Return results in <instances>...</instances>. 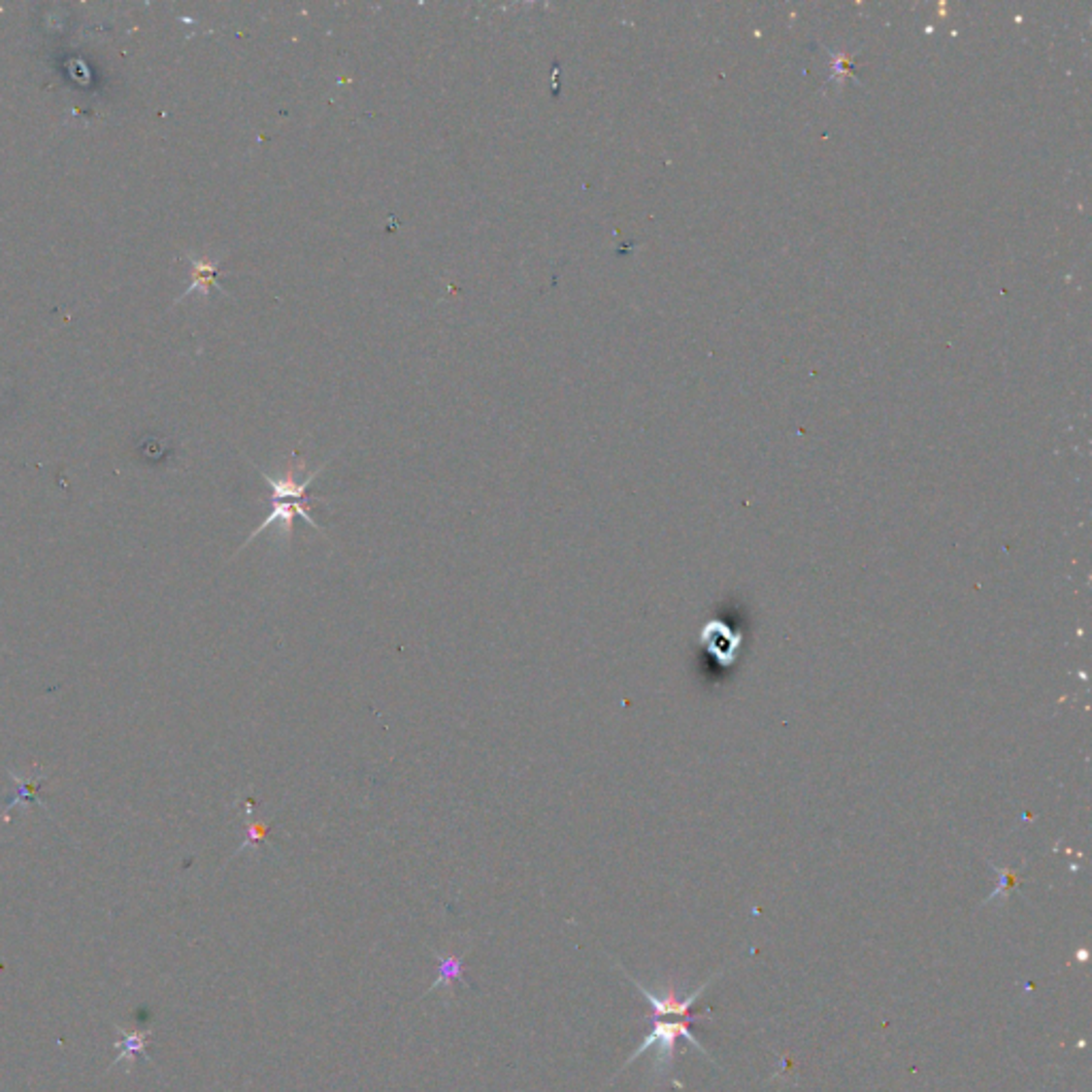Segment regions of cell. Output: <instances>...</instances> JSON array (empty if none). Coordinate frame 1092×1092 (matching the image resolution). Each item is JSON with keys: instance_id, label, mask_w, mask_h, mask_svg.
Segmentation results:
<instances>
[{"instance_id": "3957f363", "label": "cell", "mask_w": 1092, "mask_h": 1092, "mask_svg": "<svg viewBox=\"0 0 1092 1092\" xmlns=\"http://www.w3.org/2000/svg\"><path fill=\"white\" fill-rule=\"evenodd\" d=\"M192 265H194V282L190 286V290H186V295L192 293V290H201V293H208L212 286L220 288L215 284V278H218V261H199V258H192Z\"/></svg>"}, {"instance_id": "277c9868", "label": "cell", "mask_w": 1092, "mask_h": 1092, "mask_svg": "<svg viewBox=\"0 0 1092 1092\" xmlns=\"http://www.w3.org/2000/svg\"><path fill=\"white\" fill-rule=\"evenodd\" d=\"M455 979H463V962L457 956H447L445 960L440 962L438 977H436L434 983H431L429 992H434L436 988H442V986H450V983Z\"/></svg>"}, {"instance_id": "5b68a950", "label": "cell", "mask_w": 1092, "mask_h": 1092, "mask_svg": "<svg viewBox=\"0 0 1092 1092\" xmlns=\"http://www.w3.org/2000/svg\"><path fill=\"white\" fill-rule=\"evenodd\" d=\"M267 832H269V828L263 824V821H248V839L244 841V845L240 847V851L246 849V847H256L254 843L265 841Z\"/></svg>"}, {"instance_id": "7a4b0ae2", "label": "cell", "mask_w": 1092, "mask_h": 1092, "mask_svg": "<svg viewBox=\"0 0 1092 1092\" xmlns=\"http://www.w3.org/2000/svg\"><path fill=\"white\" fill-rule=\"evenodd\" d=\"M621 971H623V969H621ZM623 973H625V971H623ZM625 977H630V981L634 983V986H636L638 990H641V994L648 1001V1005H651L653 1018H659V1015H673V1013H675V1015H683V1018L689 1020V1022H694V1020L698 1018V1015H689V1009L694 1008V1003L698 1001V997H702V992H705V990L709 988V983H711L712 979H715L717 976L702 983L700 990H696L694 994H689V997H685V999H680L678 994H677V990H666V992L662 994V997H659V994H655V992H651L648 988H645L641 981L634 979V977L630 976V973H625Z\"/></svg>"}, {"instance_id": "6da1fadb", "label": "cell", "mask_w": 1092, "mask_h": 1092, "mask_svg": "<svg viewBox=\"0 0 1092 1092\" xmlns=\"http://www.w3.org/2000/svg\"><path fill=\"white\" fill-rule=\"evenodd\" d=\"M689 1024H691L689 1020H683V1022H655L653 1031L646 1035V1040L641 1043V1047H638V1050H636L630 1058H627V1063L623 1065V1069H625V1067H630L638 1056L645 1054V1052L648 1050V1047H657L655 1069H657L659 1074H664L666 1069H668L670 1065H673L675 1045H677L678 1037H685V1040H687L691 1045L698 1047V1050L709 1058V1054L705 1052V1047H702L700 1042H696V1037L691 1035Z\"/></svg>"}]
</instances>
